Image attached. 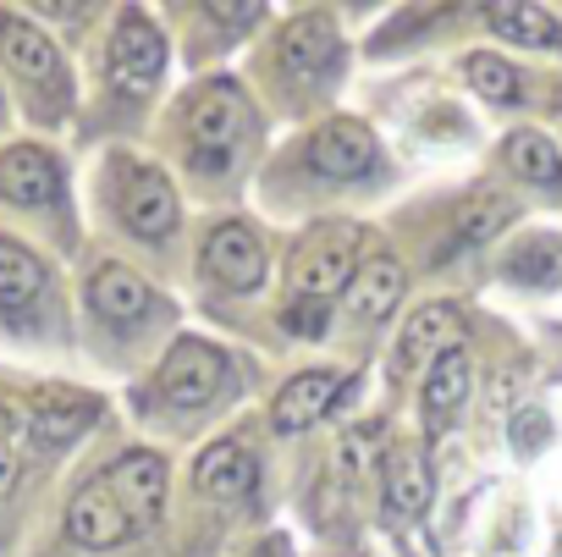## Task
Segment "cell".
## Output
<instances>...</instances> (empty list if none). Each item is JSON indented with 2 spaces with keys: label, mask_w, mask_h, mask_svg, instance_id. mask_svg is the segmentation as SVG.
Returning a JSON list of instances; mask_svg holds the SVG:
<instances>
[{
  "label": "cell",
  "mask_w": 562,
  "mask_h": 557,
  "mask_svg": "<svg viewBox=\"0 0 562 557\" xmlns=\"http://www.w3.org/2000/svg\"><path fill=\"white\" fill-rule=\"evenodd\" d=\"M111 193H116V215H122L138 237H149V243L171 237L177 221H182L177 188L166 182V171H155V166H144V160H116Z\"/></svg>",
  "instance_id": "1"
},
{
  "label": "cell",
  "mask_w": 562,
  "mask_h": 557,
  "mask_svg": "<svg viewBox=\"0 0 562 557\" xmlns=\"http://www.w3.org/2000/svg\"><path fill=\"white\" fill-rule=\"evenodd\" d=\"M0 56L12 62V73H18L29 89L50 94L56 105L67 100V62H61L56 40H50L40 23H29L23 12H0Z\"/></svg>",
  "instance_id": "2"
},
{
  "label": "cell",
  "mask_w": 562,
  "mask_h": 557,
  "mask_svg": "<svg viewBox=\"0 0 562 557\" xmlns=\"http://www.w3.org/2000/svg\"><path fill=\"white\" fill-rule=\"evenodd\" d=\"M221 387H226V354L204 337H177V348L155 376V392L177 409H204Z\"/></svg>",
  "instance_id": "3"
},
{
  "label": "cell",
  "mask_w": 562,
  "mask_h": 557,
  "mask_svg": "<svg viewBox=\"0 0 562 557\" xmlns=\"http://www.w3.org/2000/svg\"><path fill=\"white\" fill-rule=\"evenodd\" d=\"M304 166L326 182H353V177H370L381 166V149H375V133L364 122L337 116L304 144Z\"/></svg>",
  "instance_id": "4"
},
{
  "label": "cell",
  "mask_w": 562,
  "mask_h": 557,
  "mask_svg": "<svg viewBox=\"0 0 562 557\" xmlns=\"http://www.w3.org/2000/svg\"><path fill=\"white\" fill-rule=\"evenodd\" d=\"M243 127H248V105H243V94L232 83H215V89H204L188 105V144H193L199 160H221L226 166V155L237 149Z\"/></svg>",
  "instance_id": "5"
},
{
  "label": "cell",
  "mask_w": 562,
  "mask_h": 557,
  "mask_svg": "<svg viewBox=\"0 0 562 557\" xmlns=\"http://www.w3.org/2000/svg\"><path fill=\"white\" fill-rule=\"evenodd\" d=\"M281 67L299 83H331L342 73V40L326 12H299L281 34Z\"/></svg>",
  "instance_id": "6"
},
{
  "label": "cell",
  "mask_w": 562,
  "mask_h": 557,
  "mask_svg": "<svg viewBox=\"0 0 562 557\" xmlns=\"http://www.w3.org/2000/svg\"><path fill=\"white\" fill-rule=\"evenodd\" d=\"M199 259H204L210 282H221V288H232V293H254V288L265 282V248H259V237H254L243 221L210 226Z\"/></svg>",
  "instance_id": "7"
},
{
  "label": "cell",
  "mask_w": 562,
  "mask_h": 557,
  "mask_svg": "<svg viewBox=\"0 0 562 557\" xmlns=\"http://www.w3.org/2000/svg\"><path fill=\"white\" fill-rule=\"evenodd\" d=\"M166 73V40L144 12H122L111 29V78L133 94H144Z\"/></svg>",
  "instance_id": "8"
},
{
  "label": "cell",
  "mask_w": 562,
  "mask_h": 557,
  "mask_svg": "<svg viewBox=\"0 0 562 557\" xmlns=\"http://www.w3.org/2000/svg\"><path fill=\"white\" fill-rule=\"evenodd\" d=\"M0 193H7L12 204H61L67 199V171L50 149L40 144H18L0 155Z\"/></svg>",
  "instance_id": "9"
},
{
  "label": "cell",
  "mask_w": 562,
  "mask_h": 557,
  "mask_svg": "<svg viewBox=\"0 0 562 557\" xmlns=\"http://www.w3.org/2000/svg\"><path fill=\"white\" fill-rule=\"evenodd\" d=\"M353 254H359V232L353 226H331L321 237L304 243L299 254V293L304 299H331L353 282Z\"/></svg>",
  "instance_id": "10"
},
{
  "label": "cell",
  "mask_w": 562,
  "mask_h": 557,
  "mask_svg": "<svg viewBox=\"0 0 562 557\" xmlns=\"http://www.w3.org/2000/svg\"><path fill=\"white\" fill-rule=\"evenodd\" d=\"M342 387H348V381H342L337 370H304V376H293L288 387L276 392V403H270V425H276L281 436H299V431L321 425V420L337 409Z\"/></svg>",
  "instance_id": "11"
},
{
  "label": "cell",
  "mask_w": 562,
  "mask_h": 557,
  "mask_svg": "<svg viewBox=\"0 0 562 557\" xmlns=\"http://www.w3.org/2000/svg\"><path fill=\"white\" fill-rule=\"evenodd\" d=\"M94 420H100V398H89V392H78V387H45V392H34V403H29V431H34L40 447H67V442H78Z\"/></svg>",
  "instance_id": "12"
},
{
  "label": "cell",
  "mask_w": 562,
  "mask_h": 557,
  "mask_svg": "<svg viewBox=\"0 0 562 557\" xmlns=\"http://www.w3.org/2000/svg\"><path fill=\"white\" fill-rule=\"evenodd\" d=\"M105 486L111 497L122 502V513L138 524H155L160 508H166V464L155 453H122L111 469H105Z\"/></svg>",
  "instance_id": "13"
},
{
  "label": "cell",
  "mask_w": 562,
  "mask_h": 557,
  "mask_svg": "<svg viewBox=\"0 0 562 557\" xmlns=\"http://www.w3.org/2000/svg\"><path fill=\"white\" fill-rule=\"evenodd\" d=\"M67 535L78 546H89V552H105V546H122L133 535V519L122 513V502L111 497V486L94 480V486H83L67 502Z\"/></svg>",
  "instance_id": "14"
},
{
  "label": "cell",
  "mask_w": 562,
  "mask_h": 557,
  "mask_svg": "<svg viewBox=\"0 0 562 557\" xmlns=\"http://www.w3.org/2000/svg\"><path fill=\"white\" fill-rule=\"evenodd\" d=\"M458 332H463V315L458 304H419L397 337V354H392V376L403 381L419 359H436L447 348H458Z\"/></svg>",
  "instance_id": "15"
},
{
  "label": "cell",
  "mask_w": 562,
  "mask_h": 557,
  "mask_svg": "<svg viewBox=\"0 0 562 557\" xmlns=\"http://www.w3.org/2000/svg\"><path fill=\"white\" fill-rule=\"evenodd\" d=\"M469 381H474V370H469L463 343L430 359V376H425V392H419V409H425V431L430 436H441L458 420V409L469 403Z\"/></svg>",
  "instance_id": "16"
},
{
  "label": "cell",
  "mask_w": 562,
  "mask_h": 557,
  "mask_svg": "<svg viewBox=\"0 0 562 557\" xmlns=\"http://www.w3.org/2000/svg\"><path fill=\"white\" fill-rule=\"evenodd\" d=\"M89 304H94L105 321L133 326V321H149V315H155V288L144 282L138 270H127V265H100V270L89 276Z\"/></svg>",
  "instance_id": "17"
},
{
  "label": "cell",
  "mask_w": 562,
  "mask_h": 557,
  "mask_svg": "<svg viewBox=\"0 0 562 557\" xmlns=\"http://www.w3.org/2000/svg\"><path fill=\"white\" fill-rule=\"evenodd\" d=\"M193 480H199V491L215 497V502H243V497L254 491L259 469H254V453H248V447H237V442H215V447L199 453Z\"/></svg>",
  "instance_id": "18"
},
{
  "label": "cell",
  "mask_w": 562,
  "mask_h": 557,
  "mask_svg": "<svg viewBox=\"0 0 562 557\" xmlns=\"http://www.w3.org/2000/svg\"><path fill=\"white\" fill-rule=\"evenodd\" d=\"M45 265L34 248H23L18 237H0V310L7 315H29L45 299Z\"/></svg>",
  "instance_id": "19"
},
{
  "label": "cell",
  "mask_w": 562,
  "mask_h": 557,
  "mask_svg": "<svg viewBox=\"0 0 562 557\" xmlns=\"http://www.w3.org/2000/svg\"><path fill=\"white\" fill-rule=\"evenodd\" d=\"M403 299V265L392 254H375L353 270V282H348V310L359 321H386Z\"/></svg>",
  "instance_id": "20"
},
{
  "label": "cell",
  "mask_w": 562,
  "mask_h": 557,
  "mask_svg": "<svg viewBox=\"0 0 562 557\" xmlns=\"http://www.w3.org/2000/svg\"><path fill=\"white\" fill-rule=\"evenodd\" d=\"M386 508L392 519H419L430 508V469L414 447H392L386 458Z\"/></svg>",
  "instance_id": "21"
},
{
  "label": "cell",
  "mask_w": 562,
  "mask_h": 557,
  "mask_svg": "<svg viewBox=\"0 0 562 557\" xmlns=\"http://www.w3.org/2000/svg\"><path fill=\"white\" fill-rule=\"evenodd\" d=\"M485 23H491L502 40H513V45H535V51L562 45V23H557L551 12H540V7H491Z\"/></svg>",
  "instance_id": "22"
},
{
  "label": "cell",
  "mask_w": 562,
  "mask_h": 557,
  "mask_svg": "<svg viewBox=\"0 0 562 557\" xmlns=\"http://www.w3.org/2000/svg\"><path fill=\"white\" fill-rule=\"evenodd\" d=\"M502 160H507V171H518L529 182H562V155H557V144L546 133H529V127L513 133L502 144Z\"/></svg>",
  "instance_id": "23"
},
{
  "label": "cell",
  "mask_w": 562,
  "mask_h": 557,
  "mask_svg": "<svg viewBox=\"0 0 562 557\" xmlns=\"http://www.w3.org/2000/svg\"><path fill=\"white\" fill-rule=\"evenodd\" d=\"M507 276L529 288H551L562 282V237H529L507 254Z\"/></svg>",
  "instance_id": "24"
},
{
  "label": "cell",
  "mask_w": 562,
  "mask_h": 557,
  "mask_svg": "<svg viewBox=\"0 0 562 557\" xmlns=\"http://www.w3.org/2000/svg\"><path fill=\"white\" fill-rule=\"evenodd\" d=\"M463 78L474 83V94H485V100H496V105H518V100H524V73L507 67L502 56L474 51V56L463 62Z\"/></svg>",
  "instance_id": "25"
},
{
  "label": "cell",
  "mask_w": 562,
  "mask_h": 557,
  "mask_svg": "<svg viewBox=\"0 0 562 557\" xmlns=\"http://www.w3.org/2000/svg\"><path fill=\"white\" fill-rule=\"evenodd\" d=\"M507 221H513V204L491 193V199H480V204H469V210L458 215V232H452V243H458V248H469V243H485V237H491V232H502Z\"/></svg>",
  "instance_id": "26"
},
{
  "label": "cell",
  "mask_w": 562,
  "mask_h": 557,
  "mask_svg": "<svg viewBox=\"0 0 562 557\" xmlns=\"http://www.w3.org/2000/svg\"><path fill=\"white\" fill-rule=\"evenodd\" d=\"M281 326L299 332V337H315V332H326V304L321 299H299L288 315H281Z\"/></svg>",
  "instance_id": "27"
},
{
  "label": "cell",
  "mask_w": 562,
  "mask_h": 557,
  "mask_svg": "<svg viewBox=\"0 0 562 557\" xmlns=\"http://www.w3.org/2000/svg\"><path fill=\"white\" fill-rule=\"evenodd\" d=\"M12 469H18V442H12V414L0 409V491L12 486Z\"/></svg>",
  "instance_id": "28"
},
{
  "label": "cell",
  "mask_w": 562,
  "mask_h": 557,
  "mask_svg": "<svg viewBox=\"0 0 562 557\" xmlns=\"http://www.w3.org/2000/svg\"><path fill=\"white\" fill-rule=\"evenodd\" d=\"M540 431H546V420H540V414H524V420H518V447H524V453L540 447Z\"/></svg>",
  "instance_id": "29"
},
{
  "label": "cell",
  "mask_w": 562,
  "mask_h": 557,
  "mask_svg": "<svg viewBox=\"0 0 562 557\" xmlns=\"http://www.w3.org/2000/svg\"><path fill=\"white\" fill-rule=\"evenodd\" d=\"M248 557H293V546H288V535H265Z\"/></svg>",
  "instance_id": "30"
}]
</instances>
